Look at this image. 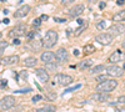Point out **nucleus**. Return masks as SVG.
I'll return each instance as SVG.
<instances>
[{
	"instance_id": "f257e3e1",
	"label": "nucleus",
	"mask_w": 125,
	"mask_h": 112,
	"mask_svg": "<svg viewBox=\"0 0 125 112\" xmlns=\"http://www.w3.org/2000/svg\"><path fill=\"white\" fill-rule=\"evenodd\" d=\"M118 86V81L115 80V77L114 78H106L101 81V82H99L95 87L96 91H100V92H111L113 90H115V87Z\"/></svg>"
},
{
	"instance_id": "f03ea898",
	"label": "nucleus",
	"mask_w": 125,
	"mask_h": 112,
	"mask_svg": "<svg viewBox=\"0 0 125 112\" xmlns=\"http://www.w3.org/2000/svg\"><path fill=\"white\" fill-rule=\"evenodd\" d=\"M58 33L55 31V30H49V31H46L44 39H43V43H44V46L46 49H50V47H53L55 46V44L58 43Z\"/></svg>"
},
{
	"instance_id": "7ed1b4c3",
	"label": "nucleus",
	"mask_w": 125,
	"mask_h": 112,
	"mask_svg": "<svg viewBox=\"0 0 125 112\" xmlns=\"http://www.w3.org/2000/svg\"><path fill=\"white\" fill-rule=\"evenodd\" d=\"M16 105V98L14 96H4L1 97V101H0V111H6V110H10L13 108L14 106Z\"/></svg>"
},
{
	"instance_id": "20e7f679",
	"label": "nucleus",
	"mask_w": 125,
	"mask_h": 112,
	"mask_svg": "<svg viewBox=\"0 0 125 112\" xmlns=\"http://www.w3.org/2000/svg\"><path fill=\"white\" fill-rule=\"evenodd\" d=\"M25 34H26V25H25V24H18L16 26H14V27L9 31V36L11 37V39L24 36Z\"/></svg>"
},
{
	"instance_id": "39448f33",
	"label": "nucleus",
	"mask_w": 125,
	"mask_h": 112,
	"mask_svg": "<svg viewBox=\"0 0 125 112\" xmlns=\"http://www.w3.org/2000/svg\"><path fill=\"white\" fill-rule=\"evenodd\" d=\"M54 81L60 86H68L73 82V77L65 74H56L54 76Z\"/></svg>"
},
{
	"instance_id": "423d86ee",
	"label": "nucleus",
	"mask_w": 125,
	"mask_h": 112,
	"mask_svg": "<svg viewBox=\"0 0 125 112\" xmlns=\"http://www.w3.org/2000/svg\"><path fill=\"white\" fill-rule=\"evenodd\" d=\"M114 40V36L110 33H101L95 36V41H98L101 45H110Z\"/></svg>"
},
{
	"instance_id": "0eeeda50",
	"label": "nucleus",
	"mask_w": 125,
	"mask_h": 112,
	"mask_svg": "<svg viewBox=\"0 0 125 112\" xmlns=\"http://www.w3.org/2000/svg\"><path fill=\"white\" fill-rule=\"evenodd\" d=\"M123 70H124V67H120L116 64H114L106 69V74H108V76H111V77H121L124 75Z\"/></svg>"
},
{
	"instance_id": "6e6552de",
	"label": "nucleus",
	"mask_w": 125,
	"mask_h": 112,
	"mask_svg": "<svg viewBox=\"0 0 125 112\" xmlns=\"http://www.w3.org/2000/svg\"><path fill=\"white\" fill-rule=\"evenodd\" d=\"M109 33L114 36V37H116L121 34L125 33V25L121 24V23H116V24H114L109 27Z\"/></svg>"
},
{
	"instance_id": "1a4fd4ad",
	"label": "nucleus",
	"mask_w": 125,
	"mask_h": 112,
	"mask_svg": "<svg viewBox=\"0 0 125 112\" xmlns=\"http://www.w3.org/2000/svg\"><path fill=\"white\" fill-rule=\"evenodd\" d=\"M55 60L58 62H66L68 61V51L64 47H59L55 51Z\"/></svg>"
},
{
	"instance_id": "9d476101",
	"label": "nucleus",
	"mask_w": 125,
	"mask_h": 112,
	"mask_svg": "<svg viewBox=\"0 0 125 112\" xmlns=\"http://www.w3.org/2000/svg\"><path fill=\"white\" fill-rule=\"evenodd\" d=\"M84 9H85V6L83 5V4H76L75 6H73V8L69 10L68 14H69V16H71V17H78V16H80V15L83 14Z\"/></svg>"
},
{
	"instance_id": "9b49d317",
	"label": "nucleus",
	"mask_w": 125,
	"mask_h": 112,
	"mask_svg": "<svg viewBox=\"0 0 125 112\" xmlns=\"http://www.w3.org/2000/svg\"><path fill=\"white\" fill-rule=\"evenodd\" d=\"M35 74H36V76L39 77V80L43 84H46L48 81L50 80V75L48 74L46 69H35Z\"/></svg>"
},
{
	"instance_id": "f8f14e48",
	"label": "nucleus",
	"mask_w": 125,
	"mask_h": 112,
	"mask_svg": "<svg viewBox=\"0 0 125 112\" xmlns=\"http://www.w3.org/2000/svg\"><path fill=\"white\" fill-rule=\"evenodd\" d=\"M90 100L96 101V102H105V101L109 100V92H100V91H98L96 94H93L90 96Z\"/></svg>"
},
{
	"instance_id": "ddd939ff",
	"label": "nucleus",
	"mask_w": 125,
	"mask_h": 112,
	"mask_svg": "<svg viewBox=\"0 0 125 112\" xmlns=\"http://www.w3.org/2000/svg\"><path fill=\"white\" fill-rule=\"evenodd\" d=\"M30 6L29 5H23V6H20L16 11L14 13V17H16V19H20V17H24V16H26L28 14H29V11H30Z\"/></svg>"
},
{
	"instance_id": "4468645a",
	"label": "nucleus",
	"mask_w": 125,
	"mask_h": 112,
	"mask_svg": "<svg viewBox=\"0 0 125 112\" xmlns=\"http://www.w3.org/2000/svg\"><path fill=\"white\" fill-rule=\"evenodd\" d=\"M40 60L43 61L44 64H48V62H53L55 60V54L53 51H44L43 54L40 55Z\"/></svg>"
},
{
	"instance_id": "2eb2a0df",
	"label": "nucleus",
	"mask_w": 125,
	"mask_h": 112,
	"mask_svg": "<svg viewBox=\"0 0 125 112\" xmlns=\"http://www.w3.org/2000/svg\"><path fill=\"white\" fill-rule=\"evenodd\" d=\"M19 60L20 59L18 55H10V56L1 57V64L3 65H13V64H16Z\"/></svg>"
},
{
	"instance_id": "dca6fc26",
	"label": "nucleus",
	"mask_w": 125,
	"mask_h": 112,
	"mask_svg": "<svg viewBox=\"0 0 125 112\" xmlns=\"http://www.w3.org/2000/svg\"><path fill=\"white\" fill-rule=\"evenodd\" d=\"M120 60H121V51L120 50H116L115 52H113L109 56V59H108V61L111 62V64H116V62H119Z\"/></svg>"
},
{
	"instance_id": "f3484780",
	"label": "nucleus",
	"mask_w": 125,
	"mask_h": 112,
	"mask_svg": "<svg viewBox=\"0 0 125 112\" xmlns=\"http://www.w3.org/2000/svg\"><path fill=\"white\" fill-rule=\"evenodd\" d=\"M30 45L31 47H33V50H35V51H39V50L44 46V43L43 41H40V40H31L30 41Z\"/></svg>"
},
{
	"instance_id": "a211bd4d",
	"label": "nucleus",
	"mask_w": 125,
	"mask_h": 112,
	"mask_svg": "<svg viewBox=\"0 0 125 112\" xmlns=\"http://www.w3.org/2000/svg\"><path fill=\"white\" fill-rule=\"evenodd\" d=\"M23 62H24V65L28 66V67H34V66L38 64V60H36V57H31V56H30V57H26Z\"/></svg>"
},
{
	"instance_id": "6ab92c4d",
	"label": "nucleus",
	"mask_w": 125,
	"mask_h": 112,
	"mask_svg": "<svg viewBox=\"0 0 125 112\" xmlns=\"http://www.w3.org/2000/svg\"><path fill=\"white\" fill-rule=\"evenodd\" d=\"M56 107L54 105H44L43 107H40L36 110V112H55Z\"/></svg>"
},
{
	"instance_id": "aec40b11",
	"label": "nucleus",
	"mask_w": 125,
	"mask_h": 112,
	"mask_svg": "<svg viewBox=\"0 0 125 112\" xmlns=\"http://www.w3.org/2000/svg\"><path fill=\"white\" fill-rule=\"evenodd\" d=\"M113 20H114V21H118V23L125 21V10H121V11L116 13L115 15L113 16Z\"/></svg>"
},
{
	"instance_id": "412c9836",
	"label": "nucleus",
	"mask_w": 125,
	"mask_h": 112,
	"mask_svg": "<svg viewBox=\"0 0 125 112\" xmlns=\"http://www.w3.org/2000/svg\"><path fill=\"white\" fill-rule=\"evenodd\" d=\"M91 65H93V60H91V59H85V60L80 61V64H79V67H80L81 70H85V69L90 67Z\"/></svg>"
},
{
	"instance_id": "4be33fe9",
	"label": "nucleus",
	"mask_w": 125,
	"mask_h": 112,
	"mask_svg": "<svg viewBox=\"0 0 125 112\" xmlns=\"http://www.w3.org/2000/svg\"><path fill=\"white\" fill-rule=\"evenodd\" d=\"M101 71H106V67L104 65H96L95 67L90 69V74L91 75H95V74H100Z\"/></svg>"
},
{
	"instance_id": "5701e85b",
	"label": "nucleus",
	"mask_w": 125,
	"mask_h": 112,
	"mask_svg": "<svg viewBox=\"0 0 125 112\" xmlns=\"http://www.w3.org/2000/svg\"><path fill=\"white\" fill-rule=\"evenodd\" d=\"M88 26H89V23L88 21H85V23H83L76 30H75V36H79L83 31H85V30L88 29Z\"/></svg>"
},
{
	"instance_id": "b1692460",
	"label": "nucleus",
	"mask_w": 125,
	"mask_h": 112,
	"mask_svg": "<svg viewBox=\"0 0 125 112\" xmlns=\"http://www.w3.org/2000/svg\"><path fill=\"white\" fill-rule=\"evenodd\" d=\"M83 51H84V54H86V55L93 54L94 51H95V46L91 45V44H88V45H85L84 47H83Z\"/></svg>"
},
{
	"instance_id": "393cba45",
	"label": "nucleus",
	"mask_w": 125,
	"mask_h": 112,
	"mask_svg": "<svg viewBox=\"0 0 125 112\" xmlns=\"http://www.w3.org/2000/svg\"><path fill=\"white\" fill-rule=\"evenodd\" d=\"M45 69L48 71H55L58 69V65L55 64V61H53V62H48V64H45Z\"/></svg>"
},
{
	"instance_id": "a878e982",
	"label": "nucleus",
	"mask_w": 125,
	"mask_h": 112,
	"mask_svg": "<svg viewBox=\"0 0 125 112\" xmlns=\"http://www.w3.org/2000/svg\"><path fill=\"white\" fill-rule=\"evenodd\" d=\"M46 97H48L49 100L53 101V100H55V98H56V94H55V92H53V91H50V90H48V91H46Z\"/></svg>"
},
{
	"instance_id": "bb28decb",
	"label": "nucleus",
	"mask_w": 125,
	"mask_h": 112,
	"mask_svg": "<svg viewBox=\"0 0 125 112\" xmlns=\"http://www.w3.org/2000/svg\"><path fill=\"white\" fill-rule=\"evenodd\" d=\"M105 25H106L105 20H100V21L96 24V29L98 30H104V29H105Z\"/></svg>"
},
{
	"instance_id": "cd10ccee",
	"label": "nucleus",
	"mask_w": 125,
	"mask_h": 112,
	"mask_svg": "<svg viewBox=\"0 0 125 112\" xmlns=\"http://www.w3.org/2000/svg\"><path fill=\"white\" fill-rule=\"evenodd\" d=\"M80 87H81V85L79 84V85H75V86H73V87H70V88H66V90L64 91V95L68 94V92H71V91H75V90H78V88H80Z\"/></svg>"
},
{
	"instance_id": "c85d7f7f",
	"label": "nucleus",
	"mask_w": 125,
	"mask_h": 112,
	"mask_svg": "<svg viewBox=\"0 0 125 112\" xmlns=\"http://www.w3.org/2000/svg\"><path fill=\"white\" fill-rule=\"evenodd\" d=\"M41 21H43V20H41V17H39V19H34L33 20V26L35 27H38V26H40V24H41Z\"/></svg>"
},
{
	"instance_id": "c756f323",
	"label": "nucleus",
	"mask_w": 125,
	"mask_h": 112,
	"mask_svg": "<svg viewBox=\"0 0 125 112\" xmlns=\"http://www.w3.org/2000/svg\"><path fill=\"white\" fill-rule=\"evenodd\" d=\"M8 46V43L6 41H1V49H0V54H4V50H5V47Z\"/></svg>"
},
{
	"instance_id": "7c9ffc66",
	"label": "nucleus",
	"mask_w": 125,
	"mask_h": 112,
	"mask_svg": "<svg viewBox=\"0 0 125 112\" xmlns=\"http://www.w3.org/2000/svg\"><path fill=\"white\" fill-rule=\"evenodd\" d=\"M118 103L125 105V95H123V96H119V97H118Z\"/></svg>"
},
{
	"instance_id": "2f4dec72",
	"label": "nucleus",
	"mask_w": 125,
	"mask_h": 112,
	"mask_svg": "<svg viewBox=\"0 0 125 112\" xmlns=\"http://www.w3.org/2000/svg\"><path fill=\"white\" fill-rule=\"evenodd\" d=\"M74 1H75V0H60L61 5H69V4L74 3Z\"/></svg>"
},
{
	"instance_id": "473e14b6",
	"label": "nucleus",
	"mask_w": 125,
	"mask_h": 112,
	"mask_svg": "<svg viewBox=\"0 0 125 112\" xmlns=\"http://www.w3.org/2000/svg\"><path fill=\"white\" fill-rule=\"evenodd\" d=\"M106 75H108V74H106ZM106 75H100V76H98V77H96V81H99V82H101V81L106 80Z\"/></svg>"
},
{
	"instance_id": "72a5a7b5",
	"label": "nucleus",
	"mask_w": 125,
	"mask_h": 112,
	"mask_svg": "<svg viewBox=\"0 0 125 112\" xmlns=\"http://www.w3.org/2000/svg\"><path fill=\"white\" fill-rule=\"evenodd\" d=\"M0 81H1V88L6 87V85H8V80H6V78H1Z\"/></svg>"
},
{
	"instance_id": "f704fd0d",
	"label": "nucleus",
	"mask_w": 125,
	"mask_h": 112,
	"mask_svg": "<svg viewBox=\"0 0 125 112\" xmlns=\"http://www.w3.org/2000/svg\"><path fill=\"white\" fill-rule=\"evenodd\" d=\"M31 91V88H25V90H18V91H15V92H18V94H24V92H30Z\"/></svg>"
},
{
	"instance_id": "c9c22d12",
	"label": "nucleus",
	"mask_w": 125,
	"mask_h": 112,
	"mask_svg": "<svg viewBox=\"0 0 125 112\" xmlns=\"http://www.w3.org/2000/svg\"><path fill=\"white\" fill-rule=\"evenodd\" d=\"M35 31H36V30H33V31H30V33L28 34V37H29L30 40H33V37L35 36Z\"/></svg>"
},
{
	"instance_id": "e433bc0d",
	"label": "nucleus",
	"mask_w": 125,
	"mask_h": 112,
	"mask_svg": "<svg viewBox=\"0 0 125 112\" xmlns=\"http://www.w3.org/2000/svg\"><path fill=\"white\" fill-rule=\"evenodd\" d=\"M41 98H43V97H41L40 95H36V96H34V97H33V102L35 103V102H38V101H40Z\"/></svg>"
},
{
	"instance_id": "4c0bfd02",
	"label": "nucleus",
	"mask_w": 125,
	"mask_h": 112,
	"mask_svg": "<svg viewBox=\"0 0 125 112\" xmlns=\"http://www.w3.org/2000/svg\"><path fill=\"white\" fill-rule=\"evenodd\" d=\"M13 44H14V45H20V40H19L18 37H14V39H13Z\"/></svg>"
},
{
	"instance_id": "58836bf2",
	"label": "nucleus",
	"mask_w": 125,
	"mask_h": 112,
	"mask_svg": "<svg viewBox=\"0 0 125 112\" xmlns=\"http://www.w3.org/2000/svg\"><path fill=\"white\" fill-rule=\"evenodd\" d=\"M54 21H58V23H65L66 20H65V19H59V17H54Z\"/></svg>"
},
{
	"instance_id": "ea45409f",
	"label": "nucleus",
	"mask_w": 125,
	"mask_h": 112,
	"mask_svg": "<svg viewBox=\"0 0 125 112\" xmlns=\"http://www.w3.org/2000/svg\"><path fill=\"white\" fill-rule=\"evenodd\" d=\"M20 75H21V77H23V78H26V77H28V72H26L25 70H24V71H21V72H20Z\"/></svg>"
},
{
	"instance_id": "a19ab883",
	"label": "nucleus",
	"mask_w": 125,
	"mask_h": 112,
	"mask_svg": "<svg viewBox=\"0 0 125 112\" xmlns=\"http://www.w3.org/2000/svg\"><path fill=\"white\" fill-rule=\"evenodd\" d=\"M40 17H41V20H43V21H46V20L49 19V16H48V15H45V14H44V15H41Z\"/></svg>"
},
{
	"instance_id": "79ce46f5",
	"label": "nucleus",
	"mask_w": 125,
	"mask_h": 112,
	"mask_svg": "<svg viewBox=\"0 0 125 112\" xmlns=\"http://www.w3.org/2000/svg\"><path fill=\"white\" fill-rule=\"evenodd\" d=\"M76 23H78L79 25H81L83 23H85V20H83V19H78V20H76Z\"/></svg>"
},
{
	"instance_id": "37998d69",
	"label": "nucleus",
	"mask_w": 125,
	"mask_h": 112,
	"mask_svg": "<svg viewBox=\"0 0 125 112\" xmlns=\"http://www.w3.org/2000/svg\"><path fill=\"white\" fill-rule=\"evenodd\" d=\"M99 8H100V9H101V10H103V9H104V8H105V3H104V1H101V3H100V4H99Z\"/></svg>"
},
{
	"instance_id": "c03bdc74",
	"label": "nucleus",
	"mask_w": 125,
	"mask_h": 112,
	"mask_svg": "<svg viewBox=\"0 0 125 112\" xmlns=\"http://www.w3.org/2000/svg\"><path fill=\"white\" fill-rule=\"evenodd\" d=\"M116 3H118V5H123L125 3V0H116Z\"/></svg>"
},
{
	"instance_id": "a18cd8bd",
	"label": "nucleus",
	"mask_w": 125,
	"mask_h": 112,
	"mask_svg": "<svg viewBox=\"0 0 125 112\" xmlns=\"http://www.w3.org/2000/svg\"><path fill=\"white\" fill-rule=\"evenodd\" d=\"M3 24H9V19H3Z\"/></svg>"
},
{
	"instance_id": "49530a36",
	"label": "nucleus",
	"mask_w": 125,
	"mask_h": 112,
	"mask_svg": "<svg viewBox=\"0 0 125 112\" xmlns=\"http://www.w3.org/2000/svg\"><path fill=\"white\" fill-rule=\"evenodd\" d=\"M8 13H9V10H6V9H4V10H3V14H5V15H6Z\"/></svg>"
},
{
	"instance_id": "de8ad7c7",
	"label": "nucleus",
	"mask_w": 125,
	"mask_h": 112,
	"mask_svg": "<svg viewBox=\"0 0 125 112\" xmlns=\"http://www.w3.org/2000/svg\"><path fill=\"white\" fill-rule=\"evenodd\" d=\"M121 47H123V49H125V40H124V41L121 43Z\"/></svg>"
},
{
	"instance_id": "09e8293b",
	"label": "nucleus",
	"mask_w": 125,
	"mask_h": 112,
	"mask_svg": "<svg viewBox=\"0 0 125 112\" xmlns=\"http://www.w3.org/2000/svg\"><path fill=\"white\" fill-rule=\"evenodd\" d=\"M74 55H79V51H78V50H76V49L74 50Z\"/></svg>"
},
{
	"instance_id": "8fccbe9b",
	"label": "nucleus",
	"mask_w": 125,
	"mask_h": 112,
	"mask_svg": "<svg viewBox=\"0 0 125 112\" xmlns=\"http://www.w3.org/2000/svg\"><path fill=\"white\" fill-rule=\"evenodd\" d=\"M88 1H89V3H91V4H93V3H95V1H98V0H88Z\"/></svg>"
},
{
	"instance_id": "3c124183",
	"label": "nucleus",
	"mask_w": 125,
	"mask_h": 112,
	"mask_svg": "<svg viewBox=\"0 0 125 112\" xmlns=\"http://www.w3.org/2000/svg\"><path fill=\"white\" fill-rule=\"evenodd\" d=\"M124 70H125V65H124Z\"/></svg>"
},
{
	"instance_id": "603ef678",
	"label": "nucleus",
	"mask_w": 125,
	"mask_h": 112,
	"mask_svg": "<svg viewBox=\"0 0 125 112\" xmlns=\"http://www.w3.org/2000/svg\"><path fill=\"white\" fill-rule=\"evenodd\" d=\"M41 1H44V0H41Z\"/></svg>"
}]
</instances>
